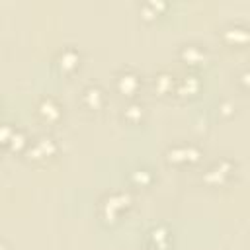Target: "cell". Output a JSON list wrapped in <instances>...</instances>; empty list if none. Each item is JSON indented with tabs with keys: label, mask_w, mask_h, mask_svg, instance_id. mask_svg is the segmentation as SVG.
<instances>
[{
	"label": "cell",
	"mask_w": 250,
	"mask_h": 250,
	"mask_svg": "<svg viewBox=\"0 0 250 250\" xmlns=\"http://www.w3.org/2000/svg\"><path fill=\"white\" fill-rule=\"evenodd\" d=\"M131 205H133V195H131V191L115 189V191L105 193V195L100 199L98 215H100V219H102L105 225H115V223L119 221V217H121Z\"/></svg>",
	"instance_id": "1"
},
{
	"label": "cell",
	"mask_w": 250,
	"mask_h": 250,
	"mask_svg": "<svg viewBox=\"0 0 250 250\" xmlns=\"http://www.w3.org/2000/svg\"><path fill=\"white\" fill-rule=\"evenodd\" d=\"M234 172H236V162L234 160H230V158H219V160H215L203 172L201 180L209 188H223V186H227L234 178Z\"/></svg>",
	"instance_id": "2"
},
{
	"label": "cell",
	"mask_w": 250,
	"mask_h": 250,
	"mask_svg": "<svg viewBox=\"0 0 250 250\" xmlns=\"http://www.w3.org/2000/svg\"><path fill=\"white\" fill-rule=\"evenodd\" d=\"M201 156H203V150L193 143H178V145L168 146L164 152L166 162L174 166H191L199 162Z\"/></svg>",
	"instance_id": "3"
},
{
	"label": "cell",
	"mask_w": 250,
	"mask_h": 250,
	"mask_svg": "<svg viewBox=\"0 0 250 250\" xmlns=\"http://www.w3.org/2000/svg\"><path fill=\"white\" fill-rule=\"evenodd\" d=\"M59 152V145L51 135H39L37 139H33L25 150L27 160L31 162H47L51 160L55 154Z\"/></svg>",
	"instance_id": "4"
},
{
	"label": "cell",
	"mask_w": 250,
	"mask_h": 250,
	"mask_svg": "<svg viewBox=\"0 0 250 250\" xmlns=\"http://www.w3.org/2000/svg\"><path fill=\"white\" fill-rule=\"evenodd\" d=\"M143 88V80H141V74L135 72L133 68H123L115 74V90L129 98V100H135V96L141 92Z\"/></svg>",
	"instance_id": "5"
},
{
	"label": "cell",
	"mask_w": 250,
	"mask_h": 250,
	"mask_svg": "<svg viewBox=\"0 0 250 250\" xmlns=\"http://www.w3.org/2000/svg\"><path fill=\"white\" fill-rule=\"evenodd\" d=\"M29 143L31 141L27 139V135H25L23 129H20L16 125H10V123H4L2 125V145L10 152H23L25 154Z\"/></svg>",
	"instance_id": "6"
},
{
	"label": "cell",
	"mask_w": 250,
	"mask_h": 250,
	"mask_svg": "<svg viewBox=\"0 0 250 250\" xmlns=\"http://www.w3.org/2000/svg\"><path fill=\"white\" fill-rule=\"evenodd\" d=\"M221 39L223 43L230 47H246L250 43V27L244 23H227L221 29Z\"/></svg>",
	"instance_id": "7"
},
{
	"label": "cell",
	"mask_w": 250,
	"mask_h": 250,
	"mask_svg": "<svg viewBox=\"0 0 250 250\" xmlns=\"http://www.w3.org/2000/svg\"><path fill=\"white\" fill-rule=\"evenodd\" d=\"M80 61H82V55L74 47H64V49H61L55 55V66L59 68L61 74H72V72H76L78 66H80Z\"/></svg>",
	"instance_id": "8"
},
{
	"label": "cell",
	"mask_w": 250,
	"mask_h": 250,
	"mask_svg": "<svg viewBox=\"0 0 250 250\" xmlns=\"http://www.w3.org/2000/svg\"><path fill=\"white\" fill-rule=\"evenodd\" d=\"M35 111H37L39 119L45 121V123H49V125H55V123H59V121L62 119V107H61V104H59L55 98H51V96H43V98L37 102Z\"/></svg>",
	"instance_id": "9"
},
{
	"label": "cell",
	"mask_w": 250,
	"mask_h": 250,
	"mask_svg": "<svg viewBox=\"0 0 250 250\" xmlns=\"http://www.w3.org/2000/svg\"><path fill=\"white\" fill-rule=\"evenodd\" d=\"M178 57L182 62L189 64V66H199V64H205L207 59H209V51L203 47V45H197V43H186L180 47L178 51Z\"/></svg>",
	"instance_id": "10"
},
{
	"label": "cell",
	"mask_w": 250,
	"mask_h": 250,
	"mask_svg": "<svg viewBox=\"0 0 250 250\" xmlns=\"http://www.w3.org/2000/svg\"><path fill=\"white\" fill-rule=\"evenodd\" d=\"M80 102L86 109L90 111H98L105 105V92L98 86V84H90L82 90V96H80Z\"/></svg>",
	"instance_id": "11"
},
{
	"label": "cell",
	"mask_w": 250,
	"mask_h": 250,
	"mask_svg": "<svg viewBox=\"0 0 250 250\" xmlns=\"http://www.w3.org/2000/svg\"><path fill=\"white\" fill-rule=\"evenodd\" d=\"M199 88H201L199 78L193 72H188V74H184L182 78L176 80V92L174 94L180 96V98H193L199 92Z\"/></svg>",
	"instance_id": "12"
},
{
	"label": "cell",
	"mask_w": 250,
	"mask_h": 250,
	"mask_svg": "<svg viewBox=\"0 0 250 250\" xmlns=\"http://www.w3.org/2000/svg\"><path fill=\"white\" fill-rule=\"evenodd\" d=\"M176 80H178V78H174L172 72L160 70V72H156L154 78H152V88H154L156 94L168 96V94H174V92H176Z\"/></svg>",
	"instance_id": "13"
},
{
	"label": "cell",
	"mask_w": 250,
	"mask_h": 250,
	"mask_svg": "<svg viewBox=\"0 0 250 250\" xmlns=\"http://www.w3.org/2000/svg\"><path fill=\"white\" fill-rule=\"evenodd\" d=\"M145 115H146V109H145V105H143L141 102H137V100H131V102L123 107V119H125L127 123H131V125L141 123V121L145 119Z\"/></svg>",
	"instance_id": "14"
},
{
	"label": "cell",
	"mask_w": 250,
	"mask_h": 250,
	"mask_svg": "<svg viewBox=\"0 0 250 250\" xmlns=\"http://www.w3.org/2000/svg\"><path fill=\"white\" fill-rule=\"evenodd\" d=\"M166 8H168L166 2H154V0H148V2H145V4L139 6V10H141V18L146 20V21L156 20Z\"/></svg>",
	"instance_id": "15"
},
{
	"label": "cell",
	"mask_w": 250,
	"mask_h": 250,
	"mask_svg": "<svg viewBox=\"0 0 250 250\" xmlns=\"http://www.w3.org/2000/svg\"><path fill=\"white\" fill-rule=\"evenodd\" d=\"M129 182H131L135 188H148V186L154 182V174H152V170H148V168H135V170H131V174H129Z\"/></svg>",
	"instance_id": "16"
},
{
	"label": "cell",
	"mask_w": 250,
	"mask_h": 250,
	"mask_svg": "<svg viewBox=\"0 0 250 250\" xmlns=\"http://www.w3.org/2000/svg\"><path fill=\"white\" fill-rule=\"evenodd\" d=\"M238 82H240V86H242L246 92H250V68H246V70H242V72L238 74Z\"/></svg>",
	"instance_id": "17"
},
{
	"label": "cell",
	"mask_w": 250,
	"mask_h": 250,
	"mask_svg": "<svg viewBox=\"0 0 250 250\" xmlns=\"http://www.w3.org/2000/svg\"><path fill=\"white\" fill-rule=\"evenodd\" d=\"M219 113H221L223 117H230V115L234 113V105H232L230 102H223V104L219 105Z\"/></svg>",
	"instance_id": "18"
},
{
	"label": "cell",
	"mask_w": 250,
	"mask_h": 250,
	"mask_svg": "<svg viewBox=\"0 0 250 250\" xmlns=\"http://www.w3.org/2000/svg\"><path fill=\"white\" fill-rule=\"evenodd\" d=\"M145 250H168V248H164V246H158V244H152V242H148V246H146Z\"/></svg>",
	"instance_id": "19"
},
{
	"label": "cell",
	"mask_w": 250,
	"mask_h": 250,
	"mask_svg": "<svg viewBox=\"0 0 250 250\" xmlns=\"http://www.w3.org/2000/svg\"><path fill=\"white\" fill-rule=\"evenodd\" d=\"M0 250H10V248H8L6 244H2V248H0Z\"/></svg>",
	"instance_id": "20"
}]
</instances>
